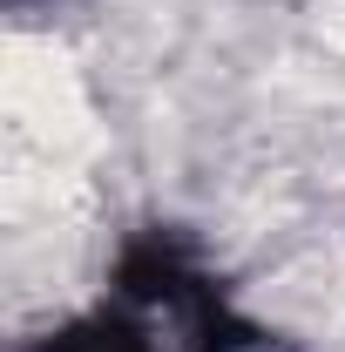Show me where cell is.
<instances>
[{
	"instance_id": "obj_1",
	"label": "cell",
	"mask_w": 345,
	"mask_h": 352,
	"mask_svg": "<svg viewBox=\"0 0 345 352\" xmlns=\"http://www.w3.org/2000/svg\"><path fill=\"white\" fill-rule=\"evenodd\" d=\"M21 352H163V339H156L129 305L109 298L102 311H82V318L54 325V332H41V339H27Z\"/></svg>"
},
{
	"instance_id": "obj_2",
	"label": "cell",
	"mask_w": 345,
	"mask_h": 352,
	"mask_svg": "<svg viewBox=\"0 0 345 352\" xmlns=\"http://www.w3.org/2000/svg\"><path fill=\"white\" fill-rule=\"evenodd\" d=\"M14 7H27V0H14Z\"/></svg>"
}]
</instances>
